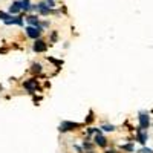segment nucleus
I'll return each mask as SVG.
<instances>
[{
	"label": "nucleus",
	"instance_id": "obj_14",
	"mask_svg": "<svg viewBox=\"0 0 153 153\" xmlns=\"http://www.w3.org/2000/svg\"><path fill=\"white\" fill-rule=\"evenodd\" d=\"M103 129H104V130H107V132H110V130H113V126H104Z\"/></svg>",
	"mask_w": 153,
	"mask_h": 153
},
{
	"label": "nucleus",
	"instance_id": "obj_10",
	"mask_svg": "<svg viewBox=\"0 0 153 153\" xmlns=\"http://www.w3.org/2000/svg\"><path fill=\"white\" fill-rule=\"evenodd\" d=\"M26 20H28V22H29V23L32 25V26H38V19H37V17L31 16V17H28ZM38 28H40V26H38Z\"/></svg>",
	"mask_w": 153,
	"mask_h": 153
},
{
	"label": "nucleus",
	"instance_id": "obj_8",
	"mask_svg": "<svg viewBox=\"0 0 153 153\" xmlns=\"http://www.w3.org/2000/svg\"><path fill=\"white\" fill-rule=\"evenodd\" d=\"M25 87L28 89V91H34V89L37 87V81L32 80V81H28V83H25Z\"/></svg>",
	"mask_w": 153,
	"mask_h": 153
},
{
	"label": "nucleus",
	"instance_id": "obj_18",
	"mask_svg": "<svg viewBox=\"0 0 153 153\" xmlns=\"http://www.w3.org/2000/svg\"><path fill=\"white\" fill-rule=\"evenodd\" d=\"M107 153H113V152H107Z\"/></svg>",
	"mask_w": 153,
	"mask_h": 153
},
{
	"label": "nucleus",
	"instance_id": "obj_17",
	"mask_svg": "<svg viewBox=\"0 0 153 153\" xmlns=\"http://www.w3.org/2000/svg\"><path fill=\"white\" fill-rule=\"evenodd\" d=\"M124 149H126V150H130V152H132V146H124Z\"/></svg>",
	"mask_w": 153,
	"mask_h": 153
},
{
	"label": "nucleus",
	"instance_id": "obj_6",
	"mask_svg": "<svg viewBox=\"0 0 153 153\" xmlns=\"http://www.w3.org/2000/svg\"><path fill=\"white\" fill-rule=\"evenodd\" d=\"M95 144H98V146H101V147H104L107 143H106V138H103L100 133H97V136H95Z\"/></svg>",
	"mask_w": 153,
	"mask_h": 153
},
{
	"label": "nucleus",
	"instance_id": "obj_2",
	"mask_svg": "<svg viewBox=\"0 0 153 153\" xmlns=\"http://www.w3.org/2000/svg\"><path fill=\"white\" fill-rule=\"evenodd\" d=\"M149 124H150V120H149V117H147V115H144V113H141V115H139V129H141V130L147 129V127H149Z\"/></svg>",
	"mask_w": 153,
	"mask_h": 153
},
{
	"label": "nucleus",
	"instance_id": "obj_3",
	"mask_svg": "<svg viewBox=\"0 0 153 153\" xmlns=\"http://www.w3.org/2000/svg\"><path fill=\"white\" fill-rule=\"evenodd\" d=\"M74 127H78V124H76V123H61V126H60V130L66 132V130L74 129Z\"/></svg>",
	"mask_w": 153,
	"mask_h": 153
},
{
	"label": "nucleus",
	"instance_id": "obj_12",
	"mask_svg": "<svg viewBox=\"0 0 153 153\" xmlns=\"http://www.w3.org/2000/svg\"><path fill=\"white\" fill-rule=\"evenodd\" d=\"M138 139H139V143H141V144H144V143H146V139H147V133H139Z\"/></svg>",
	"mask_w": 153,
	"mask_h": 153
},
{
	"label": "nucleus",
	"instance_id": "obj_16",
	"mask_svg": "<svg viewBox=\"0 0 153 153\" xmlns=\"http://www.w3.org/2000/svg\"><path fill=\"white\" fill-rule=\"evenodd\" d=\"M34 71H37V72H40V66H38V65H35V66H34Z\"/></svg>",
	"mask_w": 153,
	"mask_h": 153
},
{
	"label": "nucleus",
	"instance_id": "obj_7",
	"mask_svg": "<svg viewBox=\"0 0 153 153\" xmlns=\"http://www.w3.org/2000/svg\"><path fill=\"white\" fill-rule=\"evenodd\" d=\"M5 23H6V25H11V23H16V25H23V20H22L20 17H9Z\"/></svg>",
	"mask_w": 153,
	"mask_h": 153
},
{
	"label": "nucleus",
	"instance_id": "obj_9",
	"mask_svg": "<svg viewBox=\"0 0 153 153\" xmlns=\"http://www.w3.org/2000/svg\"><path fill=\"white\" fill-rule=\"evenodd\" d=\"M37 8H38V11H40L42 14H48V12H49V8H51V6H46L45 3H40V5H38Z\"/></svg>",
	"mask_w": 153,
	"mask_h": 153
},
{
	"label": "nucleus",
	"instance_id": "obj_15",
	"mask_svg": "<svg viewBox=\"0 0 153 153\" xmlns=\"http://www.w3.org/2000/svg\"><path fill=\"white\" fill-rule=\"evenodd\" d=\"M141 153H153V152H152L150 149H143V150H141Z\"/></svg>",
	"mask_w": 153,
	"mask_h": 153
},
{
	"label": "nucleus",
	"instance_id": "obj_5",
	"mask_svg": "<svg viewBox=\"0 0 153 153\" xmlns=\"http://www.w3.org/2000/svg\"><path fill=\"white\" fill-rule=\"evenodd\" d=\"M22 9V2H14L11 5V8H9V12H12V14H16V12H19Z\"/></svg>",
	"mask_w": 153,
	"mask_h": 153
},
{
	"label": "nucleus",
	"instance_id": "obj_13",
	"mask_svg": "<svg viewBox=\"0 0 153 153\" xmlns=\"http://www.w3.org/2000/svg\"><path fill=\"white\" fill-rule=\"evenodd\" d=\"M9 17H11V16H8V14H5V12H0V19H3L5 22H6V20L9 19Z\"/></svg>",
	"mask_w": 153,
	"mask_h": 153
},
{
	"label": "nucleus",
	"instance_id": "obj_11",
	"mask_svg": "<svg viewBox=\"0 0 153 153\" xmlns=\"http://www.w3.org/2000/svg\"><path fill=\"white\" fill-rule=\"evenodd\" d=\"M32 6L29 5V0H22V9H25V11H29Z\"/></svg>",
	"mask_w": 153,
	"mask_h": 153
},
{
	"label": "nucleus",
	"instance_id": "obj_1",
	"mask_svg": "<svg viewBox=\"0 0 153 153\" xmlns=\"http://www.w3.org/2000/svg\"><path fill=\"white\" fill-rule=\"evenodd\" d=\"M40 32H42V29L38 26H28L26 28V34L31 38H38V37H40Z\"/></svg>",
	"mask_w": 153,
	"mask_h": 153
},
{
	"label": "nucleus",
	"instance_id": "obj_4",
	"mask_svg": "<svg viewBox=\"0 0 153 153\" xmlns=\"http://www.w3.org/2000/svg\"><path fill=\"white\" fill-rule=\"evenodd\" d=\"M34 51H37V52H43V51H46V43L42 42V40H37L35 45H34Z\"/></svg>",
	"mask_w": 153,
	"mask_h": 153
}]
</instances>
